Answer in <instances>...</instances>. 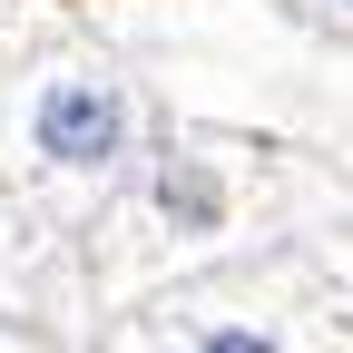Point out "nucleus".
Masks as SVG:
<instances>
[{
  "mask_svg": "<svg viewBox=\"0 0 353 353\" xmlns=\"http://www.w3.org/2000/svg\"><path fill=\"white\" fill-rule=\"evenodd\" d=\"M148 206H157L167 236H226V216H236L216 157H196V148H167V157L148 167Z\"/></svg>",
  "mask_w": 353,
  "mask_h": 353,
  "instance_id": "nucleus-2",
  "label": "nucleus"
},
{
  "mask_svg": "<svg viewBox=\"0 0 353 353\" xmlns=\"http://www.w3.org/2000/svg\"><path fill=\"white\" fill-rule=\"evenodd\" d=\"M138 148V108L108 69H39L10 118V167L50 176V187H108Z\"/></svg>",
  "mask_w": 353,
  "mask_h": 353,
  "instance_id": "nucleus-1",
  "label": "nucleus"
},
{
  "mask_svg": "<svg viewBox=\"0 0 353 353\" xmlns=\"http://www.w3.org/2000/svg\"><path fill=\"white\" fill-rule=\"evenodd\" d=\"M314 10H324V20H353V0H314Z\"/></svg>",
  "mask_w": 353,
  "mask_h": 353,
  "instance_id": "nucleus-4",
  "label": "nucleus"
},
{
  "mask_svg": "<svg viewBox=\"0 0 353 353\" xmlns=\"http://www.w3.org/2000/svg\"><path fill=\"white\" fill-rule=\"evenodd\" d=\"M187 353H294L265 314H216V324H196V343Z\"/></svg>",
  "mask_w": 353,
  "mask_h": 353,
  "instance_id": "nucleus-3",
  "label": "nucleus"
}]
</instances>
